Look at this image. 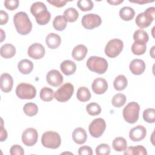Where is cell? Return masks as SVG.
Returning a JSON list of instances; mask_svg holds the SVG:
<instances>
[{"label":"cell","mask_w":155,"mask_h":155,"mask_svg":"<svg viewBox=\"0 0 155 155\" xmlns=\"http://www.w3.org/2000/svg\"><path fill=\"white\" fill-rule=\"evenodd\" d=\"M31 13L35 17L36 22L41 25H45L50 20L51 14L47 11L45 4L42 2H36L30 7Z\"/></svg>","instance_id":"1"},{"label":"cell","mask_w":155,"mask_h":155,"mask_svg":"<svg viewBox=\"0 0 155 155\" xmlns=\"http://www.w3.org/2000/svg\"><path fill=\"white\" fill-rule=\"evenodd\" d=\"M13 23L16 31L22 35H26L31 31L32 23L25 12L16 13L13 16Z\"/></svg>","instance_id":"2"},{"label":"cell","mask_w":155,"mask_h":155,"mask_svg":"<svg viewBox=\"0 0 155 155\" xmlns=\"http://www.w3.org/2000/svg\"><path fill=\"white\" fill-rule=\"evenodd\" d=\"M86 65L91 71L97 74H104L108 68V62L105 59L102 57L93 56L87 61Z\"/></svg>","instance_id":"3"},{"label":"cell","mask_w":155,"mask_h":155,"mask_svg":"<svg viewBox=\"0 0 155 155\" xmlns=\"http://www.w3.org/2000/svg\"><path fill=\"white\" fill-rule=\"evenodd\" d=\"M140 106L136 102H129L122 111L124 119L129 124H134L139 119Z\"/></svg>","instance_id":"4"},{"label":"cell","mask_w":155,"mask_h":155,"mask_svg":"<svg viewBox=\"0 0 155 155\" xmlns=\"http://www.w3.org/2000/svg\"><path fill=\"white\" fill-rule=\"evenodd\" d=\"M41 143L42 145L45 148L56 149L61 145V136L58 133L55 131H46L42 135Z\"/></svg>","instance_id":"5"},{"label":"cell","mask_w":155,"mask_h":155,"mask_svg":"<svg viewBox=\"0 0 155 155\" xmlns=\"http://www.w3.org/2000/svg\"><path fill=\"white\" fill-rule=\"evenodd\" d=\"M154 10L155 8L151 7L147 8L144 12L138 14L135 19L137 25L140 28L150 26L154 19Z\"/></svg>","instance_id":"6"},{"label":"cell","mask_w":155,"mask_h":155,"mask_svg":"<svg viewBox=\"0 0 155 155\" xmlns=\"http://www.w3.org/2000/svg\"><path fill=\"white\" fill-rule=\"evenodd\" d=\"M16 96L21 99H32L36 95L35 87L27 83H21L18 85L16 88Z\"/></svg>","instance_id":"7"},{"label":"cell","mask_w":155,"mask_h":155,"mask_svg":"<svg viewBox=\"0 0 155 155\" xmlns=\"http://www.w3.org/2000/svg\"><path fill=\"white\" fill-rule=\"evenodd\" d=\"M123 47L124 43L122 40L113 39L107 42L105 47V53L109 58H116L121 53Z\"/></svg>","instance_id":"8"},{"label":"cell","mask_w":155,"mask_h":155,"mask_svg":"<svg viewBox=\"0 0 155 155\" xmlns=\"http://www.w3.org/2000/svg\"><path fill=\"white\" fill-rule=\"evenodd\" d=\"M74 92V86L71 83H65L60 87L54 93V98L60 102L68 101Z\"/></svg>","instance_id":"9"},{"label":"cell","mask_w":155,"mask_h":155,"mask_svg":"<svg viewBox=\"0 0 155 155\" xmlns=\"http://www.w3.org/2000/svg\"><path fill=\"white\" fill-rule=\"evenodd\" d=\"M106 128V123L104 119L97 118L94 119L89 125L88 130L91 136L95 138L101 137Z\"/></svg>","instance_id":"10"},{"label":"cell","mask_w":155,"mask_h":155,"mask_svg":"<svg viewBox=\"0 0 155 155\" xmlns=\"http://www.w3.org/2000/svg\"><path fill=\"white\" fill-rule=\"evenodd\" d=\"M81 23L85 28L91 30L100 26L102 23V19L98 15L88 13L82 17Z\"/></svg>","instance_id":"11"},{"label":"cell","mask_w":155,"mask_h":155,"mask_svg":"<svg viewBox=\"0 0 155 155\" xmlns=\"http://www.w3.org/2000/svg\"><path fill=\"white\" fill-rule=\"evenodd\" d=\"M38 139V133L35 128H28L22 133V141L26 146H33L37 142Z\"/></svg>","instance_id":"12"},{"label":"cell","mask_w":155,"mask_h":155,"mask_svg":"<svg viewBox=\"0 0 155 155\" xmlns=\"http://www.w3.org/2000/svg\"><path fill=\"white\" fill-rule=\"evenodd\" d=\"M44 47L39 43H34L28 48V56L34 59H40L45 55Z\"/></svg>","instance_id":"13"},{"label":"cell","mask_w":155,"mask_h":155,"mask_svg":"<svg viewBox=\"0 0 155 155\" xmlns=\"http://www.w3.org/2000/svg\"><path fill=\"white\" fill-rule=\"evenodd\" d=\"M47 83L53 87H58L62 84L64 78L61 73L56 70L49 71L46 76Z\"/></svg>","instance_id":"14"},{"label":"cell","mask_w":155,"mask_h":155,"mask_svg":"<svg viewBox=\"0 0 155 155\" xmlns=\"http://www.w3.org/2000/svg\"><path fill=\"white\" fill-rule=\"evenodd\" d=\"M146 134V128L142 125H138L130 130L129 133V137L134 142H139L143 140L145 137Z\"/></svg>","instance_id":"15"},{"label":"cell","mask_w":155,"mask_h":155,"mask_svg":"<svg viewBox=\"0 0 155 155\" xmlns=\"http://www.w3.org/2000/svg\"><path fill=\"white\" fill-rule=\"evenodd\" d=\"M91 88L94 93L97 94H102L107 90L108 83L105 79L97 78L93 81L91 84Z\"/></svg>","instance_id":"16"},{"label":"cell","mask_w":155,"mask_h":155,"mask_svg":"<svg viewBox=\"0 0 155 155\" xmlns=\"http://www.w3.org/2000/svg\"><path fill=\"white\" fill-rule=\"evenodd\" d=\"M13 79L12 76L8 73H2L1 75L0 87L1 90L4 93L10 92L13 88Z\"/></svg>","instance_id":"17"},{"label":"cell","mask_w":155,"mask_h":155,"mask_svg":"<svg viewBox=\"0 0 155 155\" xmlns=\"http://www.w3.org/2000/svg\"><path fill=\"white\" fill-rule=\"evenodd\" d=\"M129 68L133 74L140 75L144 72L146 65L144 61L142 59H135L130 62Z\"/></svg>","instance_id":"18"},{"label":"cell","mask_w":155,"mask_h":155,"mask_svg":"<svg viewBox=\"0 0 155 155\" xmlns=\"http://www.w3.org/2000/svg\"><path fill=\"white\" fill-rule=\"evenodd\" d=\"M72 138L74 142L79 145L84 143L87 139L86 131L81 127L75 128L72 134Z\"/></svg>","instance_id":"19"},{"label":"cell","mask_w":155,"mask_h":155,"mask_svg":"<svg viewBox=\"0 0 155 155\" xmlns=\"http://www.w3.org/2000/svg\"><path fill=\"white\" fill-rule=\"evenodd\" d=\"M45 42L48 48L56 49L61 45V38L59 35L54 33H50L45 38Z\"/></svg>","instance_id":"20"},{"label":"cell","mask_w":155,"mask_h":155,"mask_svg":"<svg viewBox=\"0 0 155 155\" xmlns=\"http://www.w3.org/2000/svg\"><path fill=\"white\" fill-rule=\"evenodd\" d=\"M87 51L88 50L86 46L82 44H79L73 48L71 56L74 60L80 61L85 58Z\"/></svg>","instance_id":"21"},{"label":"cell","mask_w":155,"mask_h":155,"mask_svg":"<svg viewBox=\"0 0 155 155\" xmlns=\"http://www.w3.org/2000/svg\"><path fill=\"white\" fill-rule=\"evenodd\" d=\"M62 72L67 76H70L74 73L76 70V64L71 60H65L60 65Z\"/></svg>","instance_id":"22"},{"label":"cell","mask_w":155,"mask_h":155,"mask_svg":"<svg viewBox=\"0 0 155 155\" xmlns=\"http://www.w3.org/2000/svg\"><path fill=\"white\" fill-rule=\"evenodd\" d=\"M18 68L20 73L23 74H28L30 73L33 69V62L28 59H22L19 62Z\"/></svg>","instance_id":"23"},{"label":"cell","mask_w":155,"mask_h":155,"mask_svg":"<svg viewBox=\"0 0 155 155\" xmlns=\"http://www.w3.org/2000/svg\"><path fill=\"white\" fill-rule=\"evenodd\" d=\"M16 53V48L11 44H4L1 47V55L5 59L12 58Z\"/></svg>","instance_id":"24"},{"label":"cell","mask_w":155,"mask_h":155,"mask_svg":"<svg viewBox=\"0 0 155 155\" xmlns=\"http://www.w3.org/2000/svg\"><path fill=\"white\" fill-rule=\"evenodd\" d=\"M135 12L133 8L126 6L120 8L119 11V16L120 18L125 21H128L133 19L134 17Z\"/></svg>","instance_id":"25"},{"label":"cell","mask_w":155,"mask_h":155,"mask_svg":"<svg viewBox=\"0 0 155 155\" xmlns=\"http://www.w3.org/2000/svg\"><path fill=\"white\" fill-rule=\"evenodd\" d=\"M128 81L127 78L123 75H118L113 82V86L115 90L117 91L124 90L127 86Z\"/></svg>","instance_id":"26"},{"label":"cell","mask_w":155,"mask_h":155,"mask_svg":"<svg viewBox=\"0 0 155 155\" xmlns=\"http://www.w3.org/2000/svg\"><path fill=\"white\" fill-rule=\"evenodd\" d=\"M112 147L116 151H123L127 147V140L122 137H116L112 142Z\"/></svg>","instance_id":"27"},{"label":"cell","mask_w":155,"mask_h":155,"mask_svg":"<svg viewBox=\"0 0 155 155\" xmlns=\"http://www.w3.org/2000/svg\"><path fill=\"white\" fill-rule=\"evenodd\" d=\"M124 154H139V155H147V152L146 148L142 145H137L135 147H129L124 150Z\"/></svg>","instance_id":"28"},{"label":"cell","mask_w":155,"mask_h":155,"mask_svg":"<svg viewBox=\"0 0 155 155\" xmlns=\"http://www.w3.org/2000/svg\"><path fill=\"white\" fill-rule=\"evenodd\" d=\"M77 99L82 102L89 101L91 98V93L88 88L85 87H81L78 88L76 93Z\"/></svg>","instance_id":"29"},{"label":"cell","mask_w":155,"mask_h":155,"mask_svg":"<svg viewBox=\"0 0 155 155\" xmlns=\"http://www.w3.org/2000/svg\"><path fill=\"white\" fill-rule=\"evenodd\" d=\"M63 16L66 19L67 22H74L78 19L79 13L74 8L69 7L64 11Z\"/></svg>","instance_id":"30"},{"label":"cell","mask_w":155,"mask_h":155,"mask_svg":"<svg viewBox=\"0 0 155 155\" xmlns=\"http://www.w3.org/2000/svg\"><path fill=\"white\" fill-rule=\"evenodd\" d=\"M133 39L134 42L146 44L149 40V36L147 31L142 29H139L134 31Z\"/></svg>","instance_id":"31"},{"label":"cell","mask_w":155,"mask_h":155,"mask_svg":"<svg viewBox=\"0 0 155 155\" xmlns=\"http://www.w3.org/2000/svg\"><path fill=\"white\" fill-rule=\"evenodd\" d=\"M53 26L57 31H63L67 26V21L63 16H56L53 21Z\"/></svg>","instance_id":"32"},{"label":"cell","mask_w":155,"mask_h":155,"mask_svg":"<svg viewBox=\"0 0 155 155\" xmlns=\"http://www.w3.org/2000/svg\"><path fill=\"white\" fill-rule=\"evenodd\" d=\"M39 96L41 100L45 102H50L54 98V94L51 88L45 87L41 90Z\"/></svg>","instance_id":"33"},{"label":"cell","mask_w":155,"mask_h":155,"mask_svg":"<svg viewBox=\"0 0 155 155\" xmlns=\"http://www.w3.org/2000/svg\"><path fill=\"white\" fill-rule=\"evenodd\" d=\"M23 111L27 116L32 117L35 116L38 113V107L37 105L35 103L28 102L24 105Z\"/></svg>","instance_id":"34"},{"label":"cell","mask_w":155,"mask_h":155,"mask_svg":"<svg viewBox=\"0 0 155 155\" xmlns=\"http://www.w3.org/2000/svg\"><path fill=\"white\" fill-rule=\"evenodd\" d=\"M127 101V97L123 93H117L112 98L111 103L114 107L120 108L122 107Z\"/></svg>","instance_id":"35"},{"label":"cell","mask_w":155,"mask_h":155,"mask_svg":"<svg viewBox=\"0 0 155 155\" xmlns=\"http://www.w3.org/2000/svg\"><path fill=\"white\" fill-rule=\"evenodd\" d=\"M147 50L146 44L134 42L131 46V51L134 54L142 55Z\"/></svg>","instance_id":"36"},{"label":"cell","mask_w":155,"mask_h":155,"mask_svg":"<svg viewBox=\"0 0 155 155\" xmlns=\"http://www.w3.org/2000/svg\"><path fill=\"white\" fill-rule=\"evenodd\" d=\"M86 110L88 114L91 116H96L101 113V107L98 104L91 102L86 106Z\"/></svg>","instance_id":"37"},{"label":"cell","mask_w":155,"mask_h":155,"mask_svg":"<svg viewBox=\"0 0 155 155\" xmlns=\"http://www.w3.org/2000/svg\"><path fill=\"white\" fill-rule=\"evenodd\" d=\"M77 5L83 12L91 10L94 7L93 2L91 0H79L77 2Z\"/></svg>","instance_id":"38"},{"label":"cell","mask_w":155,"mask_h":155,"mask_svg":"<svg viewBox=\"0 0 155 155\" xmlns=\"http://www.w3.org/2000/svg\"><path fill=\"white\" fill-rule=\"evenodd\" d=\"M143 118L148 123H154L155 121V109L147 108L143 112Z\"/></svg>","instance_id":"39"},{"label":"cell","mask_w":155,"mask_h":155,"mask_svg":"<svg viewBox=\"0 0 155 155\" xmlns=\"http://www.w3.org/2000/svg\"><path fill=\"white\" fill-rule=\"evenodd\" d=\"M95 150L97 155H108L110 153V147L106 143L99 144Z\"/></svg>","instance_id":"40"},{"label":"cell","mask_w":155,"mask_h":155,"mask_svg":"<svg viewBox=\"0 0 155 155\" xmlns=\"http://www.w3.org/2000/svg\"><path fill=\"white\" fill-rule=\"evenodd\" d=\"M19 1L18 0H6L4 2L5 7L11 11L16 9L19 6Z\"/></svg>","instance_id":"41"},{"label":"cell","mask_w":155,"mask_h":155,"mask_svg":"<svg viewBox=\"0 0 155 155\" xmlns=\"http://www.w3.org/2000/svg\"><path fill=\"white\" fill-rule=\"evenodd\" d=\"M10 154L11 155H23L24 154V151L21 146L19 145H14L10 148Z\"/></svg>","instance_id":"42"},{"label":"cell","mask_w":155,"mask_h":155,"mask_svg":"<svg viewBox=\"0 0 155 155\" xmlns=\"http://www.w3.org/2000/svg\"><path fill=\"white\" fill-rule=\"evenodd\" d=\"M78 154L79 155H92L93 152L91 147L88 146H82L79 148Z\"/></svg>","instance_id":"43"},{"label":"cell","mask_w":155,"mask_h":155,"mask_svg":"<svg viewBox=\"0 0 155 155\" xmlns=\"http://www.w3.org/2000/svg\"><path fill=\"white\" fill-rule=\"evenodd\" d=\"M47 2L56 7L60 8L64 7L68 1L62 0H47Z\"/></svg>","instance_id":"44"},{"label":"cell","mask_w":155,"mask_h":155,"mask_svg":"<svg viewBox=\"0 0 155 155\" xmlns=\"http://www.w3.org/2000/svg\"><path fill=\"white\" fill-rule=\"evenodd\" d=\"M8 20V15L7 13L3 10L0 11V24L1 25L5 24Z\"/></svg>","instance_id":"45"},{"label":"cell","mask_w":155,"mask_h":155,"mask_svg":"<svg viewBox=\"0 0 155 155\" xmlns=\"http://www.w3.org/2000/svg\"><path fill=\"white\" fill-rule=\"evenodd\" d=\"M7 138V132L3 127V120L1 119V131H0V141L3 142L6 140Z\"/></svg>","instance_id":"46"},{"label":"cell","mask_w":155,"mask_h":155,"mask_svg":"<svg viewBox=\"0 0 155 155\" xmlns=\"http://www.w3.org/2000/svg\"><path fill=\"white\" fill-rule=\"evenodd\" d=\"M123 0H111V1H110V0H108L107 1V2L109 3V4H111V5H119V4H121L122 2H123Z\"/></svg>","instance_id":"47"},{"label":"cell","mask_w":155,"mask_h":155,"mask_svg":"<svg viewBox=\"0 0 155 155\" xmlns=\"http://www.w3.org/2000/svg\"><path fill=\"white\" fill-rule=\"evenodd\" d=\"M130 2H134V3H138V4H145V3H148V2H153L154 1H131V0H129Z\"/></svg>","instance_id":"48"},{"label":"cell","mask_w":155,"mask_h":155,"mask_svg":"<svg viewBox=\"0 0 155 155\" xmlns=\"http://www.w3.org/2000/svg\"><path fill=\"white\" fill-rule=\"evenodd\" d=\"M1 42H2L3 40H4V38H5L4 36H5V33H4V31H3L1 28Z\"/></svg>","instance_id":"49"}]
</instances>
